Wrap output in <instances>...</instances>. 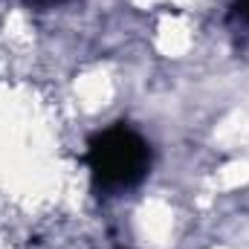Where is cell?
Here are the masks:
<instances>
[{"instance_id": "obj_2", "label": "cell", "mask_w": 249, "mask_h": 249, "mask_svg": "<svg viewBox=\"0 0 249 249\" xmlns=\"http://www.w3.org/2000/svg\"><path fill=\"white\" fill-rule=\"evenodd\" d=\"M26 3H35V6H53V3H64V0H26Z\"/></svg>"}, {"instance_id": "obj_3", "label": "cell", "mask_w": 249, "mask_h": 249, "mask_svg": "<svg viewBox=\"0 0 249 249\" xmlns=\"http://www.w3.org/2000/svg\"><path fill=\"white\" fill-rule=\"evenodd\" d=\"M241 12H244V18L249 20V0H241Z\"/></svg>"}, {"instance_id": "obj_1", "label": "cell", "mask_w": 249, "mask_h": 249, "mask_svg": "<svg viewBox=\"0 0 249 249\" xmlns=\"http://www.w3.org/2000/svg\"><path fill=\"white\" fill-rule=\"evenodd\" d=\"M87 168L105 191L136 186L151 168V145L124 122H116L87 142Z\"/></svg>"}]
</instances>
